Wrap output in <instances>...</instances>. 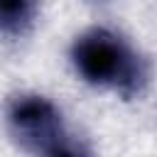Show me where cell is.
I'll use <instances>...</instances> for the list:
<instances>
[{
	"mask_svg": "<svg viewBox=\"0 0 157 157\" xmlns=\"http://www.w3.org/2000/svg\"><path fill=\"white\" fill-rule=\"evenodd\" d=\"M42 157H91V152H88V147L81 140H76L74 135L64 132L61 137H56L42 152Z\"/></svg>",
	"mask_w": 157,
	"mask_h": 157,
	"instance_id": "4",
	"label": "cell"
},
{
	"mask_svg": "<svg viewBox=\"0 0 157 157\" xmlns=\"http://www.w3.org/2000/svg\"><path fill=\"white\" fill-rule=\"evenodd\" d=\"M37 0H0V34L20 37L37 20Z\"/></svg>",
	"mask_w": 157,
	"mask_h": 157,
	"instance_id": "3",
	"label": "cell"
},
{
	"mask_svg": "<svg viewBox=\"0 0 157 157\" xmlns=\"http://www.w3.org/2000/svg\"><path fill=\"white\" fill-rule=\"evenodd\" d=\"M12 135L32 152L42 155L56 137L66 130L61 125V113L44 96H20L10 103L7 110Z\"/></svg>",
	"mask_w": 157,
	"mask_h": 157,
	"instance_id": "2",
	"label": "cell"
},
{
	"mask_svg": "<svg viewBox=\"0 0 157 157\" xmlns=\"http://www.w3.org/2000/svg\"><path fill=\"white\" fill-rule=\"evenodd\" d=\"M71 61L83 81L120 93H137L147 78L145 61L137 52L105 27L78 34L71 47Z\"/></svg>",
	"mask_w": 157,
	"mask_h": 157,
	"instance_id": "1",
	"label": "cell"
}]
</instances>
